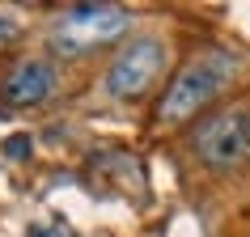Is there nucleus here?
<instances>
[{
    "mask_svg": "<svg viewBox=\"0 0 250 237\" xmlns=\"http://www.w3.org/2000/svg\"><path fill=\"white\" fill-rule=\"evenodd\" d=\"M161 64H166V47L157 39H136L110 64V72H106V93L110 98H140L161 77Z\"/></svg>",
    "mask_w": 250,
    "mask_h": 237,
    "instance_id": "nucleus-4",
    "label": "nucleus"
},
{
    "mask_svg": "<svg viewBox=\"0 0 250 237\" xmlns=\"http://www.w3.org/2000/svg\"><path fill=\"white\" fill-rule=\"evenodd\" d=\"M51 89H55L51 64H42V59H21V64L4 77L0 98L9 106H39L42 98H51Z\"/></svg>",
    "mask_w": 250,
    "mask_h": 237,
    "instance_id": "nucleus-5",
    "label": "nucleus"
},
{
    "mask_svg": "<svg viewBox=\"0 0 250 237\" xmlns=\"http://www.w3.org/2000/svg\"><path fill=\"white\" fill-rule=\"evenodd\" d=\"M4 148H9V157H21V153L30 148V140H26V136H13V140H9Z\"/></svg>",
    "mask_w": 250,
    "mask_h": 237,
    "instance_id": "nucleus-6",
    "label": "nucleus"
},
{
    "mask_svg": "<svg viewBox=\"0 0 250 237\" xmlns=\"http://www.w3.org/2000/svg\"><path fill=\"white\" fill-rule=\"evenodd\" d=\"M229 77H233V55L208 51V55H199V59H191V64L174 77V85L166 89V98H161V118H166V123L191 118L199 106H208L212 98L221 93V85Z\"/></svg>",
    "mask_w": 250,
    "mask_h": 237,
    "instance_id": "nucleus-1",
    "label": "nucleus"
},
{
    "mask_svg": "<svg viewBox=\"0 0 250 237\" xmlns=\"http://www.w3.org/2000/svg\"><path fill=\"white\" fill-rule=\"evenodd\" d=\"M127 26H132L127 9H115V4H77V9H68L55 21L51 42L68 55H81V51H89V47H98V42L119 39Z\"/></svg>",
    "mask_w": 250,
    "mask_h": 237,
    "instance_id": "nucleus-2",
    "label": "nucleus"
},
{
    "mask_svg": "<svg viewBox=\"0 0 250 237\" xmlns=\"http://www.w3.org/2000/svg\"><path fill=\"white\" fill-rule=\"evenodd\" d=\"M195 153L216 170L242 165L250 157V110H221L195 127Z\"/></svg>",
    "mask_w": 250,
    "mask_h": 237,
    "instance_id": "nucleus-3",
    "label": "nucleus"
}]
</instances>
